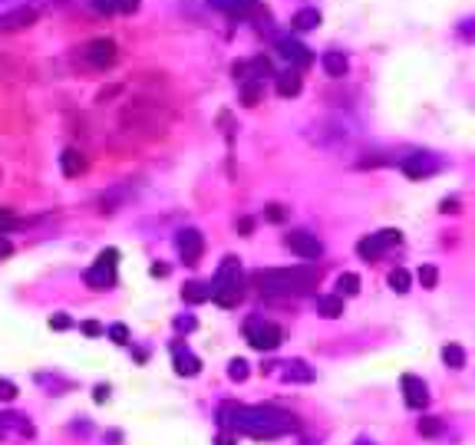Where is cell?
<instances>
[{"mask_svg": "<svg viewBox=\"0 0 475 445\" xmlns=\"http://www.w3.org/2000/svg\"><path fill=\"white\" fill-rule=\"evenodd\" d=\"M106 396H109V389H106V386H99V389H96V402H103Z\"/></svg>", "mask_w": 475, "mask_h": 445, "instance_id": "42", "label": "cell"}, {"mask_svg": "<svg viewBox=\"0 0 475 445\" xmlns=\"http://www.w3.org/2000/svg\"><path fill=\"white\" fill-rule=\"evenodd\" d=\"M456 33H459V37H462V40H466V43H472V40H475V17H466V20H459Z\"/></svg>", "mask_w": 475, "mask_h": 445, "instance_id": "29", "label": "cell"}, {"mask_svg": "<svg viewBox=\"0 0 475 445\" xmlns=\"http://www.w3.org/2000/svg\"><path fill=\"white\" fill-rule=\"evenodd\" d=\"M320 23H323V17H320V10H317V7H304V10H297L294 17H291V30H297V33L317 30Z\"/></svg>", "mask_w": 475, "mask_h": 445, "instance_id": "18", "label": "cell"}, {"mask_svg": "<svg viewBox=\"0 0 475 445\" xmlns=\"http://www.w3.org/2000/svg\"><path fill=\"white\" fill-rule=\"evenodd\" d=\"M419 284H423V287H426V291H432V287H436L439 284V271H436V267H432V264H423V267H419Z\"/></svg>", "mask_w": 475, "mask_h": 445, "instance_id": "27", "label": "cell"}, {"mask_svg": "<svg viewBox=\"0 0 475 445\" xmlns=\"http://www.w3.org/2000/svg\"><path fill=\"white\" fill-rule=\"evenodd\" d=\"M208 7L221 10L231 20H247V17H255V13H261L257 0H208Z\"/></svg>", "mask_w": 475, "mask_h": 445, "instance_id": "13", "label": "cell"}, {"mask_svg": "<svg viewBox=\"0 0 475 445\" xmlns=\"http://www.w3.org/2000/svg\"><path fill=\"white\" fill-rule=\"evenodd\" d=\"M287 370H284V379L287 383H311L314 379V370L307 366V363H301V360H294V363H284Z\"/></svg>", "mask_w": 475, "mask_h": 445, "instance_id": "21", "label": "cell"}, {"mask_svg": "<svg viewBox=\"0 0 475 445\" xmlns=\"http://www.w3.org/2000/svg\"><path fill=\"white\" fill-rule=\"evenodd\" d=\"M7 225H13V215H10L7 208H0V231H4Z\"/></svg>", "mask_w": 475, "mask_h": 445, "instance_id": "41", "label": "cell"}, {"mask_svg": "<svg viewBox=\"0 0 475 445\" xmlns=\"http://www.w3.org/2000/svg\"><path fill=\"white\" fill-rule=\"evenodd\" d=\"M320 264H294V267H261L251 274V284L261 294H311L320 284Z\"/></svg>", "mask_w": 475, "mask_h": 445, "instance_id": "2", "label": "cell"}, {"mask_svg": "<svg viewBox=\"0 0 475 445\" xmlns=\"http://www.w3.org/2000/svg\"><path fill=\"white\" fill-rule=\"evenodd\" d=\"M337 294H340V297H357V294H360V274L347 271V274L337 277Z\"/></svg>", "mask_w": 475, "mask_h": 445, "instance_id": "23", "label": "cell"}, {"mask_svg": "<svg viewBox=\"0 0 475 445\" xmlns=\"http://www.w3.org/2000/svg\"><path fill=\"white\" fill-rule=\"evenodd\" d=\"M245 297V277H241V261L238 257H225L218 267V274L211 281V300L218 307H238Z\"/></svg>", "mask_w": 475, "mask_h": 445, "instance_id": "3", "label": "cell"}, {"mask_svg": "<svg viewBox=\"0 0 475 445\" xmlns=\"http://www.w3.org/2000/svg\"><path fill=\"white\" fill-rule=\"evenodd\" d=\"M284 244L291 247L297 257H304V261H317V257L323 254L320 237L311 235V231H291V235L284 237Z\"/></svg>", "mask_w": 475, "mask_h": 445, "instance_id": "11", "label": "cell"}, {"mask_svg": "<svg viewBox=\"0 0 475 445\" xmlns=\"http://www.w3.org/2000/svg\"><path fill=\"white\" fill-rule=\"evenodd\" d=\"M439 432H442V419L429 416V419H423V422H419V436H426V439H436Z\"/></svg>", "mask_w": 475, "mask_h": 445, "instance_id": "28", "label": "cell"}, {"mask_svg": "<svg viewBox=\"0 0 475 445\" xmlns=\"http://www.w3.org/2000/svg\"><path fill=\"white\" fill-rule=\"evenodd\" d=\"M191 327H195V320H191V317H189V320H179V330H191Z\"/></svg>", "mask_w": 475, "mask_h": 445, "instance_id": "43", "label": "cell"}, {"mask_svg": "<svg viewBox=\"0 0 475 445\" xmlns=\"http://www.w3.org/2000/svg\"><path fill=\"white\" fill-rule=\"evenodd\" d=\"M175 247H179V257L185 264H199L201 254H205V237L195 227H181L175 235Z\"/></svg>", "mask_w": 475, "mask_h": 445, "instance_id": "10", "label": "cell"}, {"mask_svg": "<svg viewBox=\"0 0 475 445\" xmlns=\"http://www.w3.org/2000/svg\"><path fill=\"white\" fill-rule=\"evenodd\" d=\"M386 284H390V291H396V294H406V291H409V271L393 267L390 277H386Z\"/></svg>", "mask_w": 475, "mask_h": 445, "instance_id": "26", "label": "cell"}, {"mask_svg": "<svg viewBox=\"0 0 475 445\" xmlns=\"http://www.w3.org/2000/svg\"><path fill=\"white\" fill-rule=\"evenodd\" d=\"M175 370L181 373V376H195V373L201 370V363L195 360V356H191L189 350L181 353V350H175Z\"/></svg>", "mask_w": 475, "mask_h": 445, "instance_id": "24", "label": "cell"}, {"mask_svg": "<svg viewBox=\"0 0 475 445\" xmlns=\"http://www.w3.org/2000/svg\"><path fill=\"white\" fill-rule=\"evenodd\" d=\"M317 313H320V317H327V320L340 317V313H343V297H340V294H323V297H317Z\"/></svg>", "mask_w": 475, "mask_h": 445, "instance_id": "20", "label": "cell"}, {"mask_svg": "<svg viewBox=\"0 0 475 445\" xmlns=\"http://www.w3.org/2000/svg\"><path fill=\"white\" fill-rule=\"evenodd\" d=\"M320 67L330 79H343V76L350 73V60H347L343 50H327V53L320 57Z\"/></svg>", "mask_w": 475, "mask_h": 445, "instance_id": "16", "label": "cell"}, {"mask_svg": "<svg viewBox=\"0 0 475 445\" xmlns=\"http://www.w3.org/2000/svg\"><path fill=\"white\" fill-rule=\"evenodd\" d=\"M277 96H284V99H294V96H301V89H304V76L297 73V69H284V73H277Z\"/></svg>", "mask_w": 475, "mask_h": 445, "instance_id": "17", "label": "cell"}, {"mask_svg": "<svg viewBox=\"0 0 475 445\" xmlns=\"http://www.w3.org/2000/svg\"><path fill=\"white\" fill-rule=\"evenodd\" d=\"M10 254H13V244H10L7 237L0 235V257H10Z\"/></svg>", "mask_w": 475, "mask_h": 445, "instance_id": "40", "label": "cell"}, {"mask_svg": "<svg viewBox=\"0 0 475 445\" xmlns=\"http://www.w3.org/2000/svg\"><path fill=\"white\" fill-rule=\"evenodd\" d=\"M89 7H93L96 13H119L116 0H89Z\"/></svg>", "mask_w": 475, "mask_h": 445, "instance_id": "33", "label": "cell"}, {"mask_svg": "<svg viewBox=\"0 0 475 445\" xmlns=\"http://www.w3.org/2000/svg\"><path fill=\"white\" fill-rule=\"evenodd\" d=\"M221 426H228L231 432L251 439H277L294 432L297 422L287 412L277 409H264V406H225L221 409Z\"/></svg>", "mask_w": 475, "mask_h": 445, "instance_id": "1", "label": "cell"}, {"mask_svg": "<svg viewBox=\"0 0 475 445\" xmlns=\"http://www.w3.org/2000/svg\"><path fill=\"white\" fill-rule=\"evenodd\" d=\"M264 218L271 221V225H281V221L287 218V208H284V205H267V208H264Z\"/></svg>", "mask_w": 475, "mask_h": 445, "instance_id": "30", "label": "cell"}, {"mask_svg": "<svg viewBox=\"0 0 475 445\" xmlns=\"http://www.w3.org/2000/svg\"><path fill=\"white\" fill-rule=\"evenodd\" d=\"M439 211H446V215H449V211H452V215H456V211H462V208H459V198H442Z\"/></svg>", "mask_w": 475, "mask_h": 445, "instance_id": "36", "label": "cell"}, {"mask_svg": "<svg viewBox=\"0 0 475 445\" xmlns=\"http://www.w3.org/2000/svg\"><path fill=\"white\" fill-rule=\"evenodd\" d=\"M228 376L235 379V383H245V379H247V363H245V360H231Z\"/></svg>", "mask_w": 475, "mask_h": 445, "instance_id": "31", "label": "cell"}, {"mask_svg": "<svg viewBox=\"0 0 475 445\" xmlns=\"http://www.w3.org/2000/svg\"><path fill=\"white\" fill-rule=\"evenodd\" d=\"M86 169H89V159H86L79 149H63V152H60V171H63L67 179H79Z\"/></svg>", "mask_w": 475, "mask_h": 445, "instance_id": "15", "label": "cell"}, {"mask_svg": "<svg viewBox=\"0 0 475 445\" xmlns=\"http://www.w3.org/2000/svg\"><path fill=\"white\" fill-rule=\"evenodd\" d=\"M40 20V10L33 4H23V7H13L7 13H0V33H13V30H27Z\"/></svg>", "mask_w": 475, "mask_h": 445, "instance_id": "12", "label": "cell"}, {"mask_svg": "<svg viewBox=\"0 0 475 445\" xmlns=\"http://www.w3.org/2000/svg\"><path fill=\"white\" fill-rule=\"evenodd\" d=\"M215 445H235V439H231V436H218V442H215Z\"/></svg>", "mask_w": 475, "mask_h": 445, "instance_id": "44", "label": "cell"}, {"mask_svg": "<svg viewBox=\"0 0 475 445\" xmlns=\"http://www.w3.org/2000/svg\"><path fill=\"white\" fill-rule=\"evenodd\" d=\"M235 227L241 231V235H251V227H255V221H251V218H241V221H235Z\"/></svg>", "mask_w": 475, "mask_h": 445, "instance_id": "38", "label": "cell"}, {"mask_svg": "<svg viewBox=\"0 0 475 445\" xmlns=\"http://www.w3.org/2000/svg\"><path fill=\"white\" fill-rule=\"evenodd\" d=\"M106 333H109V337H113V343H119V347H125V343H129V330H125V323H113Z\"/></svg>", "mask_w": 475, "mask_h": 445, "instance_id": "32", "label": "cell"}, {"mask_svg": "<svg viewBox=\"0 0 475 445\" xmlns=\"http://www.w3.org/2000/svg\"><path fill=\"white\" fill-rule=\"evenodd\" d=\"M399 171L413 181H423V179H429V175L442 171V159H436L432 152H409V155L399 159Z\"/></svg>", "mask_w": 475, "mask_h": 445, "instance_id": "8", "label": "cell"}, {"mask_svg": "<svg viewBox=\"0 0 475 445\" xmlns=\"http://www.w3.org/2000/svg\"><path fill=\"white\" fill-rule=\"evenodd\" d=\"M245 340L255 347V350L267 353V350H277L281 343H284V330L277 327V323L264 320V317H251L245 320Z\"/></svg>", "mask_w": 475, "mask_h": 445, "instance_id": "6", "label": "cell"}, {"mask_svg": "<svg viewBox=\"0 0 475 445\" xmlns=\"http://www.w3.org/2000/svg\"><path fill=\"white\" fill-rule=\"evenodd\" d=\"M50 327H57V330H67V327H69V317H63V313H60V317H53V320H50Z\"/></svg>", "mask_w": 475, "mask_h": 445, "instance_id": "39", "label": "cell"}, {"mask_svg": "<svg viewBox=\"0 0 475 445\" xmlns=\"http://www.w3.org/2000/svg\"><path fill=\"white\" fill-rule=\"evenodd\" d=\"M261 93H264L261 79H241V103L245 106H257L261 103Z\"/></svg>", "mask_w": 475, "mask_h": 445, "instance_id": "22", "label": "cell"}, {"mask_svg": "<svg viewBox=\"0 0 475 445\" xmlns=\"http://www.w3.org/2000/svg\"><path fill=\"white\" fill-rule=\"evenodd\" d=\"M360 445H373V442H360Z\"/></svg>", "mask_w": 475, "mask_h": 445, "instance_id": "45", "label": "cell"}, {"mask_svg": "<svg viewBox=\"0 0 475 445\" xmlns=\"http://www.w3.org/2000/svg\"><path fill=\"white\" fill-rule=\"evenodd\" d=\"M116 7H119V13H135L142 7V0H116Z\"/></svg>", "mask_w": 475, "mask_h": 445, "instance_id": "35", "label": "cell"}, {"mask_svg": "<svg viewBox=\"0 0 475 445\" xmlns=\"http://www.w3.org/2000/svg\"><path fill=\"white\" fill-rule=\"evenodd\" d=\"M181 300H185V303L211 300V284H205V281H189V284L181 287Z\"/></svg>", "mask_w": 475, "mask_h": 445, "instance_id": "19", "label": "cell"}, {"mask_svg": "<svg viewBox=\"0 0 475 445\" xmlns=\"http://www.w3.org/2000/svg\"><path fill=\"white\" fill-rule=\"evenodd\" d=\"M79 60H83L89 69H113L119 63V43L113 37H96L89 43L79 47Z\"/></svg>", "mask_w": 475, "mask_h": 445, "instance_id": "4", "label": "cell"}, {"mask_svg": "<svg viewBox=\"0 0 475 445\" xmlns=\"http://www.w3.org/2000/svg\"><path fill=\"white\" fill-rule=\"evenodd\" d=\"M396 244H403V235H399L396 227H383L376 235H367L357 241V254H360L363 261H380V257Z\"/></svg>", "mask_w": 475, "mask_h": 445, "instance_id": "7", "label": "cell"}, {"mask_svg": "<svg viewBox=\"0 0 475 445\" xmlns=\"http://www.w3.org/2000/svg\"><path fill=\"white\" fill-rule=\"evenodd\" d=\"M403 393H406V406L409 409H423L429 402L426 383H423L419 376H413V373H406V376H403Z\"/></svg>", "mask_w": 475, "mask_h": 445, "instance_id": "14", "label": "cell"}, {"mask_svg": "<svg viewBox=\"0 0 475 445\" xmlns=\"http://www.w3.org/2000/svg\"><path fill=\"white\" fill-rule=\"evenodd\" d=\"M83 333H89V337H99V333H106V330H103V327H99L96 320H86V323H83Z\"/></svg>", "mask_w": 475, "mask_h": 445, "instance_id": "37", "label": "cell"}, {"mask_svg": "<svg viewBox=\"0 0 475 445\" xmlns=\"http://www.w3.org/2000/svg\"><path fill=\"white\" fill-rule=\"evenodd\" d=\"M0 399L10 402V399H17V386L10 383V379H0Z\"/></svg>", "mask_w": 475, "mask_h": 445, "instance_id": "34", "label": "cell"}, {"mask_svg": "<svg viewBox=\"0 0 475 445\" xmlns=\"http://www.w3.org/2000/svg\"><path fill=\"white\" fill-rule=\"evenodd\" d=\"M274 47H277V53H281V57L291 63V69H297V73L314 63V53H311V50H307L301 40H294V37H277Z\"/></svg>", "mask_w": 475, "mask_h": 445, "instance_id": "9", "label": "cell"}, {"mask_svg": "<svg viewBox=\"0 0 475 445\" xmlns=\"http://www.w3.org/2000/svg\"><path fill=\"white\" fill-rule=\"evenodd\" d=\"M442 360H446V366H452V370H462V366H466V350H462L459 343H449L446 350H442Z\"/></svg>", "mask_w": 475, "mask_h": 445, "instance_id": "25", "label": "cell"}, {"mask_svg": "<svg viewBox=\"0 0 475 445\" xmlns=\"http://www.w3.org/2000/svg\"><path fill=\"white\" fill-rule=\"evenodd\" d=\"M116 267H119V251H116V247H106L103 254L96 257V264L83 274L86 287H89V291H113L116 287Z\"/></svg>", "mask_w": 475, "mask_h": 445, "instance_id": "5", "label": "cell"}]
</instances>
